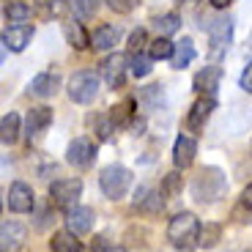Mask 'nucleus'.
I'll use <instances>...</instances> for the list:
<instances>
[{"instance_id":"obj_38","label":"nucleus","mask_w":252,"mask_h":252,"mask_svg":"<svg viewBox=\"0 0 252 252\" xmlns=\"http://www.w3.org/2000/svg\"><path fill=\"white\" fill-rule=\"evenodd\" d=\"M208 3H211L214 8H227L230 3H233V0H208Z\"/></svg>"},{"instance_id":"obj_9","label":"nucleus","mask_w":252,"mask_h":252,"mask_svg":"<svg viewBox=\"0 0 252 252\" xmlns=\"http://www.w3.org/2000/svg\"><path fill=\"white\" fill-rule=\"evenodd\" d=\"M126 58L124 55H110V58H104L101 61V80L107 82L110 88H121L124 85V80H126Z\"/></svg>"},{"instance_id":"obj_12","label":"nucleus","mask_w":252,"mask_h":252,"mask_svg":"<svg viewBox=\"0 0 252 252\" xmlns=\"http://www.w3.org/2000/svg\"><path fill=\"white\" fill-rule=\"evenodd\" d=\"M162 206H164V195H162V192H157V189L140 187L137 192H134V208H137V211H145V214H159Z\"/></svg>"},{"instance_id":"obj_27","label":"nucleus","mask_w":252,"mask_h":252,"mask_svg":"<svg viewBox=\"0 0 252 252\" xmlns=\"http://www.w3.org/2000/svg\"><path fill=\"white\" fill-rule=\"evenodd\" d=\"M94 126H96V137H99V140H110V137H113V132H115V126H118V121L113 118V113H104V115H96Z\"/></svg>"},{"instance_id":"obj_31","label":"nucleus","mask_w":252,"mask_h":252,"mask_svg":"<svg viewBox=\"0 0 252 252\" xmlns=\"http://www.w3.org/2000/svg\"><path fill=\"white\" fill-rule=\"evenodd\" d=\"M99 8V0H71V11L77 19H91Z\"/></svg>"},{"instance_id":"obj_4","label":"nucleus","mask_w":252,"mask_h":252,"mask_svg":"<svg viewBox=\"0 0 252 252\" xmlns=\"http://www.w3.org/2000/svg\"><path fill=\"white\" fill-rule=\"evenodd\" d=\"M99 94V74L96 71H77L69 80V99L77 104H91Z\"/></svg>"},{"instance_id":"obj_20","label":"nucleus","mask_w":252,"mask_h":252,"mask_svg":"<svg viewBox=\"0 0 252 252\" xmlns=\"http://www.w3.org/2000/svg\"><path fill=\"white\" fill-rule=\"evenodd\" d=\"M192 61H195V44H192V38H184V41L176 44L170 63H173V69H187Z\"/></svg>"},{"instance_id":"obj_28","label":"nucleus","mask_w":252,"mask_h":252,"mask_svg":"<svg viewBox=\"0 0 252 252\" xmlns=\"http://www.w3.org/2000/svg\"><path fill=\"white\" fill-rule=\"evenodd\" d=\"M129 69H132V74L134 77H148L151 74V63H154V58L151 55H143V52H132V58H129Z\"/></svg>"},{"instance_id":"obj_39","label":"nucleus","mask_w":252,"mask_h":252,"mask_svg":"<svg viewBox=\"0 0 252 252\" xmlns=\"http://www.w3.org/2000/svg\"><path fill=\"white\" fill-rule=\"evenodd\" d=\"M181 3H195V0H181Z\"/></svg>"},{"instance_id":"obj_1","label":"nucleus","mask_w":252,"mask_h":252,"mask_svg":"<svg viewBox=\"0 0 252 252\" xmlns=\"http://www.w3.org/2000/svg\"><path fill=\"white\" fill-rule=\"evenodd\" d=\"M225 189H227V181H225V176H222V170H217V167H203L195 176V181H192V195L200 203L220 200V197L225 195Z\"/></svg>"},{"instance_id":"obj_8","label":"nucleus","mask_w":252,"mask_h":252,"mask_svg":"<svg viewBox=\"0 0 252 252\" xmlns=\"http://www.w3.org/2000/svg\"><path fill=\"white\" fill-rule=\"evenodd\" d=\"M6 203L14 214H28V211H33V203H36L33 200V189L28 187L25 181H14L11 187H8Z\"/></svg>"},{"instance_id":"obj_36","label":"nucleus","mask_w":252,"mask_h":252,"mask_svg":"<svg viewBox=\"0 0 252 252\" xmlns=\"http://www.w3.org/2000/svg\"><path fill=\"white\" fill-rule=\"evenodd\" d=\"M96 252H126L124 247H118V244H99L96 247Z\"/></svg>"},{"instance_id":"obj_10","label":"nucleus","mask_w":252,"mask_h":252,"mask_svg":"<svg viewBox=\"0 0 252 252\" xmlns=\"http://www.w3.org/2000/svg\"><path fill=\"white\" fill-rule=\"evenodd\" d=\"M66 227H69L74 236H85L91 233L94 227V211L88 206H74L66 211Z\"/></svg>"},{"instance_id":"obj_37","label":"nucleus","mask_w":252,"mask_h":252,"mask_svg":"<svg viewBox=\"0 0 252 252\" xmlns=\"http://www.w3.org/2000/svg\"><path fill=\"white\" fill-rule=\"evenodd\" d=\"M241 203L252 208V184H250V187H244V192H241Z\"/></svg>"},{"instance_id":"obj_18","label":"nucleus","mask_w":252,"mask_h":252,"mask_svg":"<svg viewBox=\"0 0 252 252\" xmlns=\"http://www.w3.org/2000/svg\"><path fill=\"white\" fill-rule=\"evenodd\" d=\"M52 124V110L50 107H31L25 118V134L28 137H36L38 132H44L47 126Z\"/></svg>"},{"instance_id":"obj_35","label":"nucleus","mask_w":252,"mask_h":252,"mask_svg":"<svg viewBox=\"0 0 252 252\" xmlns=\"http://www.w3.org/2000/svg\"><path fill=\"white\" fill-rule=\"evenodd\" d=\"M239 85L247 91V94L252 91V61L247 63V66H244V71H241V80H239Z\"/></svg>"},{"instance_id":"obj_32","label":"nucleus","mask_w":252,"mask_h":252,"mask_svg":"<svg viewBox=\"0 0 252 252\" xmlns=\"http://www.w3.org/2000/svg\"><path fill=\"white\" fill-rule=\"evenodd\" d=\"M220 239H222V227L220 225H206V227H200L197 244H200V247H214Z\"/></svg>"},{"instance_id":"obj_13","label":"nucleus","mask_w":252,"mask_h":252,"mask_svg":"<svg viewBox=\"0 0 252 252\" xmlns=\"http://www.w3.org/2000/svg\"><path fill=\"white\" fill-rule=\"evenodd\" d=\"M33 38V25H11L3 31V47L14 52H22Z\"/></svg>"},{"instance_id":"obj_26","label":"nucleus","mask_w":252,"mask_h":252,"mask_svg":"<svg viewBox=\"0 0 252 252\" xmlns=\"http://www.w3.org/2000/svg\"><path fill=\"white\" fill-rule=\"evenodd\" d=\"M154 28L159 31V36H173V33L181 28V17L173 14V11H167V14H162V17L154 19Z\"/></svg>"},{"instance_id":"obj_21","label":"nucleus","mask_w":252,"mask_h":252,"mask_svg":"<svg viewBox=\"0 0 252 252\" xmlns=\"http://www.w3.org/2000/svg\"><path fill=\"white\" fill-rule=\"evenodd\" d=\"M77 239H80V236H74L71 230H61V233L52 236L50 247H52V252H80L82 244Z\"/></svg>"},{"instance_id":"obj_24","label":"nucleus","mask_w":252,"mask_h":252,"mask_svg":"<svg viewBox=\"0 0 252 252\" xmlns=\"http://www.w3.org/2000/svg\"><path fill=\"white\" fill-rule=\"evenodd\" d=\"M173 52H176V44H173L167 36H159L157 41L148 44V55H151L154 61H167V58H173Z\"/></svg>"},{"instance_id":"obj_5","label":"nucleus","mask_w":252,"mask_h":252,"mask_svg":"<svg viewBox=\"0 0 252 252\" xmlns=\"http://www.w3.org/2000/svg\"><path fill=\"white\" fill-rule=\"evenodd\" d=\"M230 38H233V19L230 17L214 19L208 25V44H211L208 47V55L214 58V61H220L227 52V47H230Z\"/></svg>"},{"instance_id":"obj_2","label":"nucleus","mask_w":252,"mask_h":252,"mask_svg":"<svg viewBox=\"0 0 252 252\" xmlns=\"http://www.w3.org/2000/svg\"><path fill=\"white\" fill-rule=\"evenodd\" d=\"M197 236H200V222H197V217L192 211L176 214L167 222V241H173L176 247L197 244Z\"/></svg>"},{"instance_id":"obj_14","label":"nucleus","mask_w":252,"mask_h":252,"mask_svg":"<svg viewBox=\"0 0 252 252\" xmlns=\"http://www.w3.org/2000/svg\"><path fill=\"white\" fill-rule=\"evenodd\" d=\"M195 154H197L195 137L181 134V137L176 140V145H173V164H176L178 170H184V167H189V164L195 162Z\"/></svg>"},{"instance_id":"obj_15","label":"nucleus","mask_w":252,"mask_h":252,"mask_svg":"<svg viewBox=\"0 0 252 252\" xmlns=\"http://www.w3.org/2000/svg\"><path fill=\"white\" fill-rule=\"evenodd\" d=\"M25 236H28V230L19 222H11V220H6L3 222V227H0V241H3V252H14V250H19L22 247V241H25Z\"/></svg>"},{"instance_id":"obj_30","label":"nucleus","mask_w":252,"mask_h":252,"mask_svg":"<svg viewBox=\"0 0 252 252\" xmlns=\"http://www.w3.org/2000/svg\"><path fill=\"white\" fill-rule=\"evenodd\" d=\"M38 8L47 17H63L71 8V0H38Z\"/></svg>"},{"instance_id":"obj_29","label":"nucleus","mask_w":252,"mask_h":252,"mask_svg":"<svg viewBox=\"0 0 252 252\" xmlns=\"http://www.w3.org/2000/svg\"><path fill=\"white\" fill-rule=\"evenodd\" d=\"M181 187H184L181 173H167V176L162 178V189H159V192H162V195L170 200V197H176L178 192H181Z\"/></svg>"},{"instance_id":"obj_22","label":"nucleus","mask_w":252,"mask_h":252,"mask_svg":"<svg viewBox=\"0 0 252 252\" xmlns=\"http://www.w3.org/2000/svg\"><path fill=\"white\" fill-rule=\"evenodd\" d=\"M3 14H6L8 22L22 25V22H28V19H31V6H28L25 0H8L6 8H3Z\"/></svg>"},{"instance_id":"obj_19","label":"nucleus","mask_w":252,"mask_h":252,"mask_svg":"<svg viewBox=\"0 0 252 252\" xmlns=\"http://www.w3.org/2000/svg\"><path fill=\"white\" fill-rule=\"evenodd\" d=\"M118 38H121V28L115 25H99L94 31V36H91V47L94 50H113L115 44H118Z\"/></svg>"},{"instance_id":"obj_23","label":"nucleus","mask_w":252,"mask_h":252,"mask_svg":"<svg viewBox=\"0 0 252 252\" xmlns=\"http://www.w3.org/2000/svg\"><path fill=\"white\" fill-rule=\"evenodd\" d=\"M63 33H66V41H69L74 50H85V47H91V38H88V33L82 31L80 22H66V25H63Z\"/></svg>"},{"instance_id":"obj_7","label":"nucleus","mask_w":252,"mask_h":252,"mask_svg":"<svg viewBox=\"0 0 252 252\" xmlns=\"http://www.w3.org/2000/svg\"><path fill=\"white\" fill-rule=\"evenodd\" d=\"M66 159H69V164H74V167H88V164H94V159H96L94 140L74 137L69 143V148H66Z\"/></svg>"},{"instance_id":"obj_17","label":"nucleus","mask_w":252,"mask_h":252,"mask_svg":"<svg viewBox=\"0 0 252 252\" xmlns=\"http://www.w3.org/2000/svg\"><path fill=\"white\" fill-rule=\"evenodd\" d=\"M58 88H61V77H58L55 71H44V74L33 77V82H31V94L38 96V99H50V96H55Z\"/></svg>"},{"instance_id":"obj_6","label":"nucleus","mask_w":252,"mask_h":252,"mask_svg":"<svg viewBox=\"0 0 252 252\" xmlns=\"http://www.w3.org/2000/svg\"><path fill=\"white\" fill-rule=\"evenodd\" d=\"M80 195H82V181L80 178H61V181H55L50 187V200L55 203V206L66 208V211L77 206Z\"/></svg>"},{"instance_id":"obj_25","label":"nucleus","mask_w":252,"mask_h":252,"mask_svg":"<svg viewBox=\"0 0 252 252\" xmlns=\"http://www.w3.org/2000/svg\"><path fill=\"white\" fill-rule=\"evenodd\" d=\"M0 137H3V143L6 145H11V143H17V137H19V115L17 113H8V115H3V124H0Z\"/></svg>"},{"instance_id":"obj_11","label":"nucleus","mask_w":252,"mask_h":252,"mask_svg":"<svg viewBox=\"0 0 252 252\" xmlns=\"http://www.w3.org/2000/svg\"><path fill=\"white\" fill-rule=\"evenodd\" d=\"M211 110H214V99H211V96H200V99L192 104L189 115H187V129L189 132H203L208 115H211Z\"/></svg>"},{"instance_id":"obj_34","label":"nucleus","mask_w":252,"mask_h":252,"mask_svg":"<svg viewBox=\"0 0 252 252\" xmlns=\"http://www.w3.org/2000/svg\"><path fill=\"white\" fill-rule=\"evenodd\" d=\"M113 11H118V14H129V11H134L137 8V3L140 0H104Z\"/></svg>"},{"instance_id":"obj_16","label":"nucleus","mask_w":252,"mask_h":252,"mask_svg":"<svg viewBox=\"0 0 252 252\" xmlns=\"http://www.w3.org/2000/svg\"><path fill=\"white\" fill-rule=\"evenodd\" d=\"M220 80H222L220 66H206L203 71L195 74V91L203 96H214V91L220 88Z\"/></svg>"},{"instance_id":"obj_33","label":"nucleus","mask_w":252,"mask_h":252,"mask_svg":"<svg viewBox=\"0 0 252 252\" xmlns=\"http://www.w3.org/2000/svg\"><path fill=\"white\" fill-rule=\"evenodd\" d=\"M145 44H148V33H145L143 28L132 31V36H129V52H143Z\"/></svg>"},{"instance_id":"obj_3","label":"nucleus","mask_w":252,"mask_h":252,"mask_svg":"<svg viewBox=\"0 0 252 252\" xmlns=\"http://www.w3.org/2000/svg\"><path fill=\"white\" fill-rule=\"evenodd\" d=\"M99 187H101V192H104V197L118 200V197H124L126 192H129V187H132V173L126 170L124 164H110V167L101 170Z\"/></svg>"}]
</instances>
